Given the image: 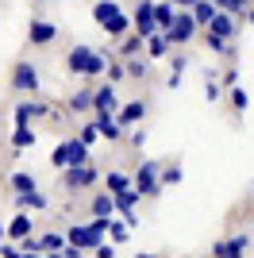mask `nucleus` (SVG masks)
I'll return each mask as SVG.
<instances>
[{"mask_svg":"<svg viewBox=\"0 0 254 258\" xmlns=\"http://www.w3.org/2000/svg\"><path fill=\"white\" fill-rule=\"evenodd\" d=\"M104 231H108V220L93 216V224H74L70 231H66V239H70L74 247H81V250H96L100 243H104Z\"/></svg>","mask_w":254,"mask_h":258,"instance_id":"nucleus-1","label":"nucleus"},{"mask_svg":"<svg viewBox=\"0 0 254 258\" xmlns=\"http://www.w3.org/2000/svg\"><path fill=\"white\" fill-rule=\"evenodd\" d=\"M50 162L58 166V170H66V166H81V162H89V143H81V139H62L58 147H54Z\"/></svg>","mask_w":254,"mask_h":258,"instance_id":"nucleus-2","label":"nucleus"},{"mask_svg":"<svg viewBox=\"0 0 254 258\" xmlns=\"http://www.w3.org/2000/svg\"><path fill=\"white\" fill-rule=\"evenodd\" d=\"M197 27H201V23H197V16H193L189 8H181L177 20H173V27H169L166 35H169V43H173V46H185V43H193Z\"/></svg>","mask_w":254,"mask_h":258,"instance_id":"nucleus-3","label":"nucleus"},{"mask_svg":"<svg viewBox=\"0 0 254 258\" xmlns=\"http://www.w3.org/2000/svg\"><path fill=\"white\" fill-rule=\"evenodd\" d=\"M96 177H100V173H96V166L93 162H81V166H66V189H70V193H77V189H89V185H96Z\"/></svg>","mask_w":254,"mask_h":258,"instance_id":"nucleus-4","label":"nucleus"},{"mask_svg":"<svg viewBox=\"0 0 254 258\" xmlns=\"http://www.w3.org/2000/svg\"><path fill=\"white\" fill-rule=\"evenodd\" d=\"M135 189L143 197H158L162 193V177H158V162H143L135 170Z\"/></svg>","mask_w":254,"mask_h":258,"instance_id":"nucleus-5","label":"nucleus"},{"mask_svg":"<svg viewBox=\"0 0 254 258\" xmlns=\"http://www.w3.org/2000/svg\"><path fill=\"white\" fill-rule=\"evenodd\" d=\"M131 23H135V31L143 35V39H150V35L158 31V16H154V4H150V0H139L135 12H131Z\"/></svg>","mask_w":254,"mask_h":258,"instance_id":"nucleus-6","label":"nucleus"},{"mask_svg":"<svg viewBox=\"0 0 254 258\" xmlns=\"http://www.w3.org/2000/svg\"><path fill=\"white\" fill-rule=\"evenodd\" d=\"M12 89H20V93H35V89H39V66L16 62V70H12Z\"/></svg>","mask_w":254,"mask_h":258,"instance_id":"nucleus-7","label":"nucleus"},{"mask_svg":"<svg viewBox=\"0 0 254 258\" xmlns=\"http://www.w3.org/2000/svg\"><path fill=\"white\" fill-rule=\"evenodd\" d=\"M246 247H250V235H246V231H239L235 239H223V243H216V247H212V258H243Z\"/></svg>","mask_w":254,"mask_h":258,"instance_id":"nucleus-8","label":"nucleus"},{"mask_svg":"<svg viewBox=\"0 0 254 258\" xmlns=\"http://www.w3.org/2000/svg\"><path fill=\"white\" fill-rule=\"evenodd\" d=\"M12 116H16V127H20V123H31V119H42V116H50V108L42 104V100H20Z\"/></svg>","mask_w":254,"mask_h":258,"instance_id":"nucleus-9","label":"nucleus"},{"mask_svg":"<svg viewBox=\"0 0 254 258\" xmlns=\"http://www.w3.org/2000/svg\"><path fill=\"white\" fill-rule=\"evenodd\" d=\"M208 31H216L220 39H235V31H239V20H235V12H216V20L208 23Z\"/></svg>","mask_w":254,"mask_h":258,"instance_id":"nucleus-10","label":"nucleus"},{"mask_svg":"<svg viewBox=\"0 0 254 258\" xmlns=\"http://www.w3.org/2000/svg\"><path fill=\"white\" fill-rule=\"evenodd\" d=\"M12 205L20 208V212H27V208H35V212H46V208H50V201H46L39 189H27V193H16V201H12Z\"/></svg>","mask_w":254,"mask_h":258,"instance_id":"nucleus-11","label":"nucleus"},{"mask_svg":"<svg viewBox=\"0 0 254 258\" xmlns=\"http://www.w3.org/2000/svg\"><path fill=\"white\" fill-rule=\"evenodd\" d=\"M31 43L35 46H46V43H54V39H58V27H54L50 20H31Z\"/></svg>","mask_w":254,"mask_h":258,"instance_id":"nucleus-12","label":"nucleus"},{"mask_svg":"<svg viewBox=\"0 0 254 258\" xmlns=\"http://www.w3.org/2000/svg\"><path fill=\"white\" fill-rule=\"evenodd\" d=\"M89 58H93V46H74V50H70V58H66V70H70V74H77V77H85Z\"/></svg>","mask_w":254,"mask_h":258,"instance_id":"nucleus-13","label":"nucleus"},{"mask_svg":"<svg viewBox=\"0 0 254 258\" xmlns=\"http://www.w3.org/2000/svg\"><path fill=\"white\" fill-rule=\"evenodd\" d=\"M143 116H147V104H143V100H131V104H119V119H116V123L127 131L131 123H139Z\"/></svg>","mask_w":254,"mask_h":258,"instance_id":"nucleus-14","label":"nucleus"},{"mask_svg":"<svg viewBox=\"0 0 254 258\" xmlns=\"http://www.w3.org/2000/svg\"><path fill=\"white\" fill-rule=\"evenodd\" d=\"M27 235H35L31 216H27V212H16V216H12V224H8V239H16V243H20V239H27Z\"/></svg>","mask_w":254,"mask_h":258,"instance_id":"nucleus-15","label":"nucleus"},{"mask_svg":"<svg viewBox=\"0 0 254 258\" xmlns=\"http://www.w3.org/2000/svg\"><path fill=\"white\" fill-rule=\"evenodd\" d=\"M177 4H173V0H158V4H154V16H158V31H169V27H173V20H177Z\"/></svg>","mask_w":254,"mask_h":258,"instance_id":"nucleus-16","label":"nucleus"},{"mask_svg":"<svg viewBox=\"0 0 254 258\" xmlns=\"http://www.w3.org/2000/svg\"><path fill=\"white\" fill-rule=\"evenodd\" d=\"M89 108H96V89H77L74 97H70V112L81 116V112H89Z\"/></svg>","mask_w":254,"mask_h":258,"instance_id":"nucleus-17","label":"nucleus"},{"mask_svg":"<svg viewBox=\"0 0 254 258\" xmlns=\"http://www.w3.org/2000/svg\"><path fill=\"white\" fill-rule=\"evenodd\" d=\"M116 89L112 85H100L96 89V116H112V112H116Z\"/></svg>","mask_w":254,"mask_h":258,"instance_id":"nucleus-18","label":"nucleus"},{"mask_svg":"<svg viewBox=\"0 0 254 258\" xmlns=\"http://www.w3.org/2000/svg\"><path fill=\"white\" fill-rule=\"evenodd\" d=\"M169 46H173V43H169V35H166V31H154V35L147 39V58H154V62H158V58H166V54H169Z\"/></svg>","mask_w":254,"mask_h":258,"instance_id":"nucleus-19","label":"nucleus"},{"mask_svg":"<svg viewBox=\"0 0 254 258\" xmlns=\"http://www.w3.org/2000/svg\"><path fill=\"white\" fill-rule=\"evenodd\" d=\"M116 50H119V58H139V50H147V39H143L139 31H131Z\"/></svg>","mask_w":254,"mask_h":258,"instance_id":"nucleus-20","label":"nucleus"},{"mask_svg":"<svg viewBox=\"0 0 254 258\" xmlns=\"http://www.w3.org/2000/svg\"><path fill=\"white\" fill-rule=\"evenodd\" d=\"M139 201H143V193H139L135 185H131V189H123V193H116V212H119V216L135 212V205H139Z\"/></svg>","mask_w":254,"mask_h":258,"instance_id":"nucleus-21","label":"nucleus"},{"mask_svg":"<svg viewBox=\"0 0 254 258\" xmlns=\"http://www.w3.org/2000/svg\"><path fill=\"white\" fill-rule=\"evenodd\" d=\"M131 185H135V177H127L123 170H108V177H104L108 193H123V189H131Z\"/></svg>","mask_w":254,"mask_h":258,"instance_id":"nucleus-22","label":"nucleus"},{"mask_svg":"<svg viewBox=\"0 0 254 258\" xmlns=\"http://www.w3.org/2000/svg\"><path fill=\"white\" fill-rule=\"evenodd\" d=\"M112 212H116V193H96L93 216H100V220H112Z\"/></svg>","mask_w":254,"mask_h":258,"instance_id":"nucleus-23","label":"nucleus"},{"mask_svg":"<svg viewBox=\"0 0 254 258\" xmlns=\"http://www.w3.org/2000/svg\"><path fill=\"white\" fill-rule=\"evenodd\" d=\"M35 127L31 123H20V127H16V135H12V147H16V151H27V147H35Z\"/></svg>","mask_w":254,"mask_h":258,"instance_id":"nucleus-24","label":"nucleus"},{"mask_svg":"<svg viewBox=\"0 0 254 258\" xmlns=\"http://www.w3.org/2000/svg\"><path fill=\"white\" fill-rule=\"evenodd\" d=\"M131 27H135V23H131V16H127V12H119V16H112V20L104 23V31L112 35V39H119V35H127V31H131Z\"/></svg>","mask_w":254,"mask_h":258,"instance_id":"nucleus-25","label":"nucleus"},{"mask_svg":"<svg viewBox=\"0 0 254 258\" xmlns=\"http://www.w3.org/2000/svg\"><path fill=\"white\" fill-rule=\"evenodd\" d=\"M189 12H193V16H197V23H201V27H208V23L216 20V12H220V8H216L212 0H197V4H193Z\"/></svg>","mask_w":254,"mask_h":258,"instance_id":"nucleus-26","label":"nucleus"},{"mask_svg":"<svg viewBox=\"0 0 254 258\" xmlns=\"http://www.w3.org/2000/svg\"><path fill=\"white\" fill-rule=\"evenodd\" d=\"M66 243H70V239H66L62 231H46V235H39V250H42V254H50V250H66Z\"/></svg>","mask_w":254,"mask_h":258,"instance_id":"nucleus-27","label":"nucleus"},{"mask_svg":"<svg viewBox=\"0 0 254 258\" xmlns=\"http://www.w3.org/2000/svg\"><path fill=\"white\" fill-rule=\"evenodd\" d=\"M112 16H119V4H116V0H96V8H93V20L100 23V27H104V23L112 20Z\"/></svg>","mask_w":254,"mask_h":258,"instance_id":"nucleus-28","label":"nucleus"},{"mask_svg":"<svg viewBox=\"0 0 254 258\" xmlns=\"http://www.w3.org/2000/svg\"><path fill=\"white\" fill-rule=\"evenodd\" d=\"M108 66H112V58H108L104 50H93V58H89V70H85V77H100V74H108Z\"/></svg>","mask_w":254,"mask_h":258,"instance_id":"nucleus-29","label":"nucleus"},{"mask_svg":"<svg viewBox=\"0 0 254 258\" xmlns=\"http://www.w3.org/2000/svg\"><path fill=\"white\" fill-rule=\"evenodd\" d=\"M8 185L16 189V193H27V189H39V185H35V173H27V170H16V173L8 177Z\"/></svg>","mask_w":254,"mask_h":258,"instance_id":"nucleus-30","label":"nucleus"},{"mask_svg":"<svg viewBox=\"0 0 254 258\" xmlns=\"http://www.w3.org/2000/svg\"><path fill=\"white\" fill-rule=\"evenodd\" d=\"M96 127H100V135H104V139H119V135H123V127H119L112 116H96Z\"/></svg>","mask_w":254,"mask_h":258,"instance_id":"nucleus-31","label":"nucleus"},{"mask_svg":"<svg viewBox=\"0 0 254 258\" xmlns=\"http://www.w3.org/2000/svg\"><path fill=\"white\" fill-rule=\"evenodd\" d=\"M127 220H108V235H112V243H127V235H131V231H127Z\"/></svg>","mask_w":254,"mask_h":258,"instance_id":"nucleus-32","label":"nucleus"},{"mask_svg":"<svg viewBox=\"0 0 254 258\" xmlns=\"http://www.w3.org/2000/svg\"><path fill=\"white\" fill-rule=\"evenodd\" d=\"M220 12H235V16H246V8H250V0H212Z\"/></svg>","mask_w":254,"mask_h":258,"instance_id":"nucleus-33","label":"nucleus"},{"mask_svg":"<svg viewBox=\"0 0 254 258\" xmlns=\"http://www.w3.org/2000/svg\"><path fill=\"white\" fill-rule=\"evenodd\" d=\"M173 74H169V89H177L181 85V74H185V54H173Z\"/></svg>","mask_w":254,"mask_h":258,"instance_id":"nucleus-34","label":"nucleus"},{"mask_svg":"<svg viewBox=\"0 0 254 258\" xmlns=\"http://www.w3.org/2000/svg\"><path fill=\"white\" fill-rule=\"evenodd\" d=\"M127 74L135 77V81H143V77H147V62H143V58H127Z\"/></svg>","mask_w":254,"mask_h":258,"instance_id":"nucleus-35","label":"nucleus"},{"mask_svg":"<svg viewBox=\"0 0 254 258\" xmlns=\"http://www.w3.org/2000/svg\"><path fill=\"white\" fill-rule=\"evenodd\" d=\"M231 104H235V112H246V104H250V100H246V93H243L239 85L231 89Z\"/></svg>","mask_w":254,"mask_h":258,"instance_id":"nucleus-36","label":"nucleus"},{"mask_svg":"<svg viewBox=\"0 0 254 258\" xmlns=\"http://www.w3.org/2000/svg\"><path fill=\"white\" fill-rule=\"evenodd\" d=\"M96 139H100V127H96V123H85V127H81V143H89V147H93Z\"/></svg>","mask_w":254,"mask_h":258,"instance_id":"nucleus-37","label":"nucleus"},{"mask_svg":"<svg viewBox=\"0 0 254 258\" xmlns=\"http://www.w3.org/2000/svg\"><path fill=\"white\" fill-rule=\"evenodd\" d=\"M123 77H127V70H123L119 62H112V66H108V81H112V85H116V81H123Z\"/></svg>","mask_w":254,"mask_h":258,"instance_id":"nucleus-38","label":"nucleus"},{"mask_svg":"<svg viewBox=\"0 0 254 258\" xmlns=\"http://www.w3.org/2000/svg\"><path fill=\"white\" fill-rule=\"evenodd\" d=\"M177 181H181V170H177V166H169V170L162 173V185H177Z\"/></svg>","mask_w":254,"mask_h":258,"instance_id":"nucleus-39","label":"nucleus"},{"mask_svg":"<svg viewBox=\"0 0 254 258\" xmlns=\"http://www.w3.org/2000/svg\"><path fill=\"white\" fill-rule=\"evenodd\" d=\"M204 97H208V100H216V97H220V85L212 81V74H208V81H204Z\"/></svg>","mask_w":254,"mask_h":258,"instance_id":"nucleus-40","label":"nucleus"},{"mask_svg":"<svg viewBox=\"0 0 254 258\" xmlns=\"http://www.w3.org/2000/svg\"><path fill=\"white\" fill-rule=\"evenodd\" d=\"M96 258H116V247H108V243H100V247H96Z\"/></svg>","mask_w":254,"mask_h":258,"instance_id":"nucleus-41","label":"nucleus"},{"mask_svg":"<svg viewBox=\"0 0 254 258\" xmlns=\"http://www.w3.org/2000/svg\"><path fill=\"white\" fill-rule=\"evenodd\" d=\"M223 85H231V89L239 85V70H227V74H223Z\"/></svg>","mask_w":254,"mask_h":258,"instance_id":"nucleus-42","label":"nucleus"},{"mask_svg":"<svg viewBox=\"0 0 254 258\" xmlns=\"http://www.w3.org/2000/svg\"><path fill=\"white\" fill-rule=\"evenodd\" d=\"M62 258H81V247H74V243H66V250H62Z\"/></svg>","mask_w":254,"mask_h":258,"instance_id":"nucleus-43","label":"nucleus"},{"mask_svg":"<svg viewBox=\"0 0 254 258\" xmlns=\"http://www.w3.org/2000/svg\"><path fill=\"white\" fill-rule=\"evenodd\" d=\"M173 4H177V8H193V4H197V0H173Z\"/></svg>","mask_w":254,"mask_h":258,"instance_id":"nucleus-44","label":"nucleus"},{"mask_svg":"<svg viewBox=\"0 0 254 258\" xmlns=\"http://www.w3.org/2000/svg\"><path fill=\"white\" fill-rule=\"evenodd\" d=\"M23 258H42V250H23Z\"/></svg>","mask_w":254,"mask_h":258,"instance_id":"nucleus-45","label":"nucleus"},{"mask_svg":"<svg viewBox=\"0 0 254 258\" xmlns=\"http://www.w3.org/2000/svg\"><path fill=\"white\" fill-rule=\"evenodd\" d=\"M4 239H8V227H4V224H0V243H4Z\"/></svg>","mask_w":254,"mask_h":258,"instance_id":"nucleus-46","label":"nucleus"},{"mask_svg":"<svg viewBox=\"0 0 254 258\" xmlns=\"http://www.w3.org/2000/svg\"><path fill=\"white\" fill-rule=\"evenodd\" d=\"M46 258H62V250H50V254H46Z\"/></svg>","mask_w":254,"mask_h":258,"instance_id":"nucleus-47","label":"nucleus"},{"mask_svg":"<svg viewBox=\"0 0 254 258\" xmlns=\"http://www.w3.org/2000/svg\"><path fill=\"white\" fill-rule=\"evenodd\" d=\"M246 20H250V23H254V8H246Z\"/></svg>","mask_w":254,"mask_h":258,"instance_id":"nucleus-48","label":"nucleus"},{"mask_svg":"<svg viewBox=\"0 0 254 258\" xmlns=\"http://www.w3.org/2000/svg\"><path fill=\"white\" fill-rule=\"evenodd\" d=\"M139 258H154V254H139Z\"/></svg>","mask_w":254,"mask_h":258,"instance_id":"nucleus-49","label":"nucleus"},{"mask_svg":"<svg viewBox=\"0 0 254 258\" xmlns=\"http://www.w3.org/2000/svg\"><path fill=\"white\" fill-rule=\"evenodd\" d=\"M42 4H46V0H42Z\"/></svg>","mask_w":254,"mask_h":258,"instance_id":"nucleus-50","label":"nucleus"}]
</instances>
